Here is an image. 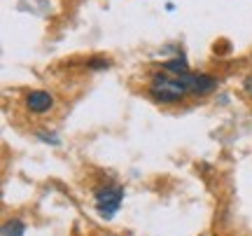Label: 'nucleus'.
Here are the masks:
<instances>
[{
	"instance_id": "obj_1",
	"label": "nucleus",
	"mask_w": 252,
	"mask_h": 236,
	"mask_svg": "<svg viewBox=\"0 0 252 236\" xmlns=\"http://www.w3.org/2000/svg\"><path fill=\"white\" fill-rule=\"evenodd\" d=\"M150 96H152L157 103H182V101L189 96V91L185 89V84L178 75L171 73H157L150 82Z\"/></svg>"
},
{
	"instance_id": "obj_8",
	"label": "nucleus",
	"mask_w": 252,
	"mask_h": 236,
	"mask_svg": "<svg viewBox=\"0 0 252 236\" xmlns=\"http://www.w3.org/2000/svg\"><path fill=\"white\" fill-rule=\"evenodd\" d=\"M243 89H245V94H248V96H252V75H248V77H245Z\"/></svg>"
},
{
	"instance_id": "obj_3",
	"label": "nucleus",
	"mask_w": 252,
	"mask_h": 236,
	"mask_svg": "<svg viewBox=\"0 0 252 236\" xmlns=\"http://www.w3.org/2000/svg\"><path fill=\"white\" fill-rule=\"evenodd\" d=\"M185 84V89L189 91V96H208V94H213L217 89V80L215 77H210V75H203V73H187L178 75Z\"/></svg>"
},
{
	"instance_id": "obj_4",
	"label": "nucleus",
	"mask_w": 252,
	"mask_h": 236,
	"mask_svg": "<svg viewBox=\"0 0 252 236\" xmlns=\"http://www.w3.org/2000/svg\"><path fill=\"white\" fill-rule=\"evenodd\" d=\"M26 108L33 112V115H45L54 108V96L45 89H35L26 96Z\"/></svg>"
},
{
	"instance_id": "obj_6",
	"label": "nucleus",
	"mask_w": 252,
	"mask_h": 236,
	"mask_svg": "<svg viewBox=\"0 0 252 236\" xmlns=\"http://www.w3.org/2000/svg\"><path fill=\"white\" fill-rule=\"evenodd\" d=\"M26 232V225L21 220H9L2 225V236H24Z\"/></svg>"
},
{
	"instance_id": "obj_5",
	"label": "nucleus",
	"mask_w": 252,
	"mask_h": 236,
	"mask_svg": "<svg viewBox=\"0 0 252 236\" xmlns=\"http://www.w3.org/2000/svg\"><path fill=\"white\" fill-rule=\"evenodd\" d=\"M166 73H171V75H182V73H187L189 70V66L185 59H173V61H166V64L161 66Z\"/></svg>"
},
{
	"instance_id": "obj_2",
	"label": "nucleus",
	"mask_w": 252,
	"mask_h": 236,
	"mask_svg": "<svg viewBox=\"0 0 252 236\" xmlns=\"http://www.w3.org/2000/svg\"><path fill=\"white\" fill-rule=\"evenodd\" d=\"M124 199V187H103L96 192V210H98L100 218H112L122 206Z\"/></svg>"
},
{
	"instance_id": "obj_7",
	"label": "nucleus",
	"mask_w": 252,
	"mask_h": 236,
	"mask_svg": "<svg viewBox=\"0 0 252 236\" xmlns=\"http://www.w3.org/2000/svg\"><path fill=\"white\" fill-rule=\"evenodd\" d=\"M89 68H91V70H108V68H110V61H108V59H91V61H89Z\"/></svg>"
}]
</instances>
